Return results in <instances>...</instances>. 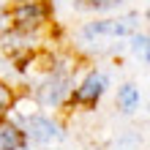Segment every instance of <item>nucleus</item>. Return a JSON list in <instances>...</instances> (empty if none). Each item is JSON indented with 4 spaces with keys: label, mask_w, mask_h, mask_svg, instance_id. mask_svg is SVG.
I'll use <instances>...</instances> for the list:
<instances>
[{
    "label": "nucleus",
    "mask_w": 150,
    "mask_h": 150,
    "mask_svg": "<svg viewBox=\"0 0 150 150\" xmlns=\"http://www.w3.org/2000/svg\"><path fill=\"white\" fill-rule=\"evenodd\" d=\"M68 87H71V82H68V74L57 71V74H52L47 82L38 87L36 98H38V104H44V107H57V104L66 101Z\"/></svg>",
    "instance_id": "f257e3e1"
},
{
    "label": "nucleus",
    "mask_w": 150,
    "mask_h": 150,
    "mask_svg": "<svg viewBox=\"0 0 150 150\" xmlns=\"http://www.w3.org/2000/svg\"><path fill=\"white\" fill-rule=\"evenodd\" d=\"M11 19L16 22V28L19 30H30V28H38V25L47 19V6L36 3V0H25L14 8Z\"/></svg>",
    "instance_id": "f03ea898"
},
{
    "label": "nucleus",
    "mask_w": 150,
    "mask_h": 150,
    "mask_svg": "<svg viewBox=\"0 0 150 150\" xmlns=\"http://www.w3.org/2000/svg\"><path fill=\"white\" fill-rule=\"evenodd\" d=\"M134 30V16H126V19H109V22H93L85 28V38L93 36H128Z\"/></svg>",
    "instance_id": "7ed1b4c3"
},
{
    "label": "nucleus",
    "mask_w": 150,
    "mask_h": 150,
    "mask_svg": "<svg viewBox=\"0 0 150 150\" xmlns=\"http://www.w3.org/2000/svg\"><path fill=\"white\" fill-rule=\"evenodd\" d=\"M25 134H28L30 139H36V142H52V139L60 137V131H57V126L49 117L33 115V117L25 120Z\"/></svg>",
    "instance_id": "20e7f679"
},
{
    "label": "nucleus",
    "mask_w": 150,
    "mask_h": 150,
    "mask_svg": "<svg viewBox=\"0 0 150 150\" xmlns=\"http://www.w3.org/2000/svg\"><path fill=\"white\" fill-rule=\"evenodd\" d=\"M104 87H107V76H104V74H90V76L82 82V87L74 93V98H76L79 104H96V101L101 98Z\"/></svg>",
    "instance_id": "39448f33"
},
{
    "label": "nucleus",
    "mask_w": 150,
    "mask_h": 150,
    "mask_svg": "<svg viewBox=\"0 0 150 150\" xmlns=\"http://www.w3.org/2000/svg\"><path fill=\"white\" fill-rule=\"evenodd\" d=\"M25 147V131H19L11 123H0V150H22Z\"/></svg>",
    "instance_id": "423d86ee"
},
{
    "label": "nucleus",
    "mask_w": 150,
    "mask_h": 150,
    "mask_svg": "<svg viewBox=\"0 0 150 150\" xmlns=\"http://www.w3.org/2000/svg\"><path fill=\"white\" fill-rule=\"evenodd\" d=\"M117 104H120L123 112H134L139 107V90H137V85H123L120 93H117Z\"/></svg>",
    "instance_id": "0eeeda50"
},
{
    "label": "nucleus",
    "mask_w": 150,
    "mask_h": 150,
    "mask_svg": "<svg viewBox=\"0 0 150 150\" xmlns=\"http://www.w3.org/2000/svg\"><path fill=\"white\" fill-rule=\"evenodd\" d=\"M120 6V0H76V8H90V11H107Z\"/></svg>",
    "instance_id": "6e6552de"
},
{
    "label": "nucleus",
    "mask_w": 150,
    "mask_h": 150,
    "mask_svg": "<svg viewBox=\"0 0 150 150\" xmlns=\"http://www.w3.org/2000/svg\"><path fill=\"white\" fill-rule=\"evenodd\" d=\"M11 104H14L11 90H8V87L0 82V115H3V112H8V107H11Z\"/></svg>",
    "instance_id": "1a4fd4ad"
},
{
    "label": "nucleus",
    "mask_w": 150,
    "mask_h": 150,
    "mask_svg": "<svg viewBox=\"0 0 150 150\" xmlns=\"http://www.w3.org/2000/svg\"><path fill=\"white\" fill-rule=\"evenodd\" d=\"M131 47H134L137 55H142V60H147V36H137Z\"/></svg>",
    "instance_id": "9d476101"
},
{
    "label": "nucleus",
    "mask_w": 150,
    "mask_h": 150,
    "mask_svg": "<svg viewBox=\"0 0 150 150\" xmlns=\"http://www.w3.org/2000/svg\"><path fill=\"white\" fill-rule=\"evenodd\" d=\"M6 25H8V14L0 11V28H6Z\"/></svg>",
    "instance_id": "9b49d317"
}]
</instances>
